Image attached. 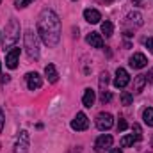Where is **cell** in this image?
I'll list each match as a JSON object with an SVG mask.
<instances>
[{
  "label": "cell",
  "mask_w": 153,
  "mask_h": 153,
  "mask_svg": "<svg viewBox=\"0 0 153 153\" xmlns=\"http://www.w3.org/2000/svg\"><path fill=\"white\" fill-rule=\"evenodd\" d=\"M38 34L46 46H55L61 39V20L52 9H43L38 18Z\"/></svg>",
  "instance_id": "6da1fadb"
},
{
  "label": "cell",
  "mask_w": 153,
  "mask_h": 153,
  "mask_svg": "<svg viewBox=\"0 0 153 153\" xmlns=\"http://www.w3.org/2000/svg\"><path fill=\"white\" fill-rule=\"evenodd\" d=\"M18 39H20V23H18V20L11 18L9 23L5 25L4 36H2V50L7 53L13 46H16Z\"/></svg>",
  "instance_id": "7a4b0ae2"
},
{
  "label": "cell",
  "mask_w": 153,
  "mask_h": 153,
  "mask_svg": "<svg viewBox=\"0 0 153 153\" xmlns=\"http://www.w3.org/2000/svg\"><path fill=\"white\" fill-rule=\"evenodd\" d=\"M25 39V52L30 59H38L39 57V41H38V34H34V30H27L23 34Z\"/></svg>",
  "instance_id": "3957f363"
},
{
  "label": "cell",
  "mask_w": 153,
  "mask_h": 153,
  "mask_svg": "<svg viewBox=\"0 0 153 153\" xmlns=\"http://www.w3.org/2000/svg\"><path fill=\"white\" fill-rule=\"evenodd\" d=\"M123 25L128 27L126 30H132V32H134V29H139V27L143 25V14L137 13V11L128 13V14L125 16V20H123Z\"/></svg>",
  "instance_id": "277c9868"
},
{
  "label": "cell",
  "mask_w": 153,
  "mask_h": 153,
  "mask_svg": "<svg viewBox=\"0 0 153 153\" xmlns=\"http://www.w3.org/2000/svg\"><path fill=\"white\" fill-rule=\"evenodd\" d=\"M13 153H29V132L27 130H22L20 132Z\"/></svg>",
  "instance_id": "5b68a950"
},
{
  "label": "cell",
  "mask_w": 153,
  "mask_h": 153,
  "mask_svg": "<svg viewBox=\"0 0 153 153\" xmlns=\"http://www.w3.org/2000/svg\"><path fill=\"white\" fill-rule=\"evenodd\" d=\"M112 123H114V117H112V114H109V112H100L98 117H96V128L100 132L109 130L112 126Z\"/></svg>",
  "instance_id": "8992f818"
},
{
  "label": "cell",
  "mask_w": 153,
  "mask_h": 153,
  "mask_svg": "<svg viewBox=\"0 0 153 153\" xmlns=\"http://www.w3.org/2000/svg\"><path fill=\"white\" fill-rule=\"evenodd\" d=\"M130 82V75L125 68H117L116 70V78H114V87L117 89H125Z\"/></svg>",
  "instance_id": "52a82bcc"
},
{
  "label": "cell",
  "mask_w": 153,
  "mask_h": 153,
  "mask_svg": "<svg viewBox=\"0 0 153 153\" xmlns=\"http://www.w3.org/2000/svg\"><path fill=\"white\" fill-rule=\"evenodd\" d=\"M112 135H109V134H103V135H100L98 139H96V143H94V150L98 153H103L105 150H109L111 146H112Z\"/></svg>",
  "instance_id": "ba28073f"
},
{
  "label": "cell",
  "mask_w": 153,
  "mask_h": 153,
  "mask_svg": "<svg viewBox=\"0 0 153 153\" xmlns=\"http://www.w3.org/2000/svg\"><path fill=\"white\" fill-rule=\"evenodd\" d=\"M18 59H20V48H18V46H13V48L5 53V64H7V68L14 70V68L18 66Z\"/></svg>",
  "instance_id": "9c48e42d"
},
{
  "label": "cell",
  "mask_w": 153,
  "mask_h": 153,
  "mask_svg": "<svg viewBox=\"0 0 153 153\" xmlns=\"http://www.w3.org/2000/svg\"><path fill=\"white\" fill-rule=\"evenodd\" d=\"M87 126H89V119H87V116L84 114V112H78V114L75 116V119L71 121V128L76 130V132L87 130Z\"/></svg>",
  "instance_id": "30bf717a"
},
{
  "label": "cell",
  "mask_w": 153,
  "mask_h": 153,
  "mask_svg": "<svg viewBox=\"0 0 153 153\" xmlns=\"http://www.w3.org/2000/svg\"><path fill=\"white\" fill-rule=\"evenodd\" d=\"M25 80H27V87H29L30 91H36V89H39V87L43 85V78H41L36 71H34V73H32V71L27 73V75H25Z\"/></svg>",
  "instance_id": "8fae6325"
},
{
  "label": "cell",
  "mask_w": 153,
  "mask_h": 153,
  "mask_svg": "<svg viewBox=\"0 0 153 153\" xmlns=\"http://www.w3.org/2000/svg\"><path fill=\"white\" fill-rule=\"evenodd\" d=\"M148 64V59H146V55L144 53H134L132 57H130V66L134 68V70H141V68H144Z\"/></svg>",
  "instance_id": "7c38bea8"
},
{
  "label": "cell",
  "mask_w": 153,
  "mask_h": 153,
  "mask_svg": "<svg viewBox=\"0 0 153 153\" xmlns=\"http://www.w3.org/2000/svg\"><path fill=\"white\" fill-rule=\"evenodd\" d=\"M84 18H85L87 23H100L102 14H100V11H96V9H85V11H84Z\"/></svg>",
  "instance_id": "4fadbf2b"
},
{
  "label": "cell",
  "mask_w": 153,
  "mask_h": 153,
  "mask_svg": "<svg viewBox=\"0 0 153 153\" xmlns=\"http://www.w3.org/2000/svg\"><path fill=\"white\" fill-rule=\"evenodd\" d=\"M85 41H87L93 48H102V46H103V38H102V34H98V32H91V34H87Z\"/></svg>",
  "instance_id": "5bb4252c"
},
{
  "label": "cell",
  "mask_w": 153,
  "mask_h": 153,
  "mask_svg": "<svg viewBox=\"0 0 153 153\" xmlns=\"http://www.w3.org/2000/svg\"><path fill=\"white\" fill-rule=\"evenodd\" d=\"M94 100H96V94H94V91L89 87V89H85V93H84V98H82V103H84V107H87V109H91L93 105H94Z\"/></svg>",
  "instance_id": "9a60e30c"
},
{
  "label": "cell",
  "mask_w": 153,
  "mask_h": 153,
  "mask_svg": "<svg viewBox=\"0 0 153 153\" xmlns=\"http://www.w3.org/2000/svg\"><path fill=\"white\" fill-rule=\"evenodd\" d=\"M45 75H46V78H48V82H52V84H55L57 78H59V73H57V70H55L53 64H46V68H45Z\"/></svg>",
  "instance_id": "2e32d148"
},
{
  "label": "cell",
  "mask_w": 153,
  "mask_h": 153,
  "mask_svg": "<svg viewBox=\"0 0 153 153\" xmlns=\"http://www.w3.org/2000/svg\"><path fill=\"white\" fill-rule=\"evenodd\" d=\"M146 84H148L146 82V75H137L134 78V93H141Z\"/></svg>",
  "instance_id": "e0dca14e"
},
{
  "label": "cell",
  "mask_w": 153,
  "mask_h": 153,
  "mask_svg": "<svg viewBox=\"0 0 153 153\" xmlns=\"http://www.w3.org/2000/svg\"><path fill=\"white\" fill-rule=\"evenodd\" d=\"M102 34H105V38H111V36L114 34V25H112L109 20H105V22L102 23Z\"/></svg>",
  "instance_id": "ac0fdd59"
},
{
  "label": "cell",
  "mask_w": 153,
  "mask_h": 153,
  "mask_svg": "<svg viewBox=\"0 0 153 153\" xmlns=\"http://www.w3.org/2000/svg\"><path fill=\"white\" fill-rule=\"evenodd\" d=\"M143 119H144V123H146L148 126H153V107L144 109V112H143Z\"/></svg>",
  "instance_id": "d6986e66"
},
{
  "label": "cell",
  "mask_w": 153,
  "mask_h": 153,
  "mask_svg": "<svg viewBox=\"0 0 153 153\" xmlns=\"http://www.w3.org/2000/svg\"><path fill=\"white\" fill-rule=\"evenodd\" d=\"M135 141H137V139L134 137V134H128V135H125V137L121 139V146H123V148H128V146H132Z\"/></svg>",
  "instance_id": "ffe728a7"
},
{
  "label": "cell",
  "mask_w": 153,
  "mask_h": 153,
  "mask_svg": "<svg viewBox=\"0 0 153 153\" xmlns=\"http://www.w3.org/2000/svg\"><path fill=\"white\" fill-rule=\"evenodd\" d=\"M112 100V94H111V91H107V89H102V93H100V102L105 105V103H109Z\"/></svg>",
  "instance_id": "44dd1931"
},
{
  "label": "cell",
  "mask_w": 153,
  "mask_h": 153,
  "mask_svg": "<svg viewBox=\"0 0 153 153\" xmlns=\"http://www.w3.org/2000/svg\"><path fill=\"white\" fill-rule=\"evenodd\" d=\"M132 100H134L132 93H128V91H123V93H121V102H123V105H130Z\"/></svg>",
  "instance_id": "7402d4cb"
},
{
  "label": "cell",
  "mask_w": 153,
  "mask_h": 153,
  "mask_svg": "<svg viewBox=\"0 0 153 153\" xmlns=\"http://www.w3.org/2000/svg\"><path fill=\"white\" fill-rule=\"evenodd\" d=\"M107 84H109V73L107 71H102L100 73V87L102 89H107Z\"/></svg>",
  "instance_id": "603a6c76"
},
{
  "label": "cell",
  "mask_w": 153,
  "mask_h": 153,
  "mask_svg": "<svg viewBox=\"0 0 153 153\" xmlns=\"http://www.w3.org/2000/svg\"><path fill=\"white\" fill-rule=\"evenodd\" d=\"M132 130L135 132V134H134V137H135L137 141H141V139H143V130H141V126H139L137 123H134V126H132Z\"/></svg>",
  "instance_id": "cb8c5ba5"
},
{
  "label": "cell",
  "mask_w": 153,
  "mask_h": 153,
  "mask_svg": "<svg viewBox=\"0 0 153 153\" xmlns=\"http://www.w3.org/2000/svg\"><path fill=\"white\" fill-rule=\"evenodd\" d=\"M34 0H14V5H16V9H23V7H27V5H30Z\"/></svg>",
  "instance_id": "d4e9b609"
},
{
  "label": "cell",
  "mask_w": 153,
  "mask_h": 153,
  "mask_svg": "<svg viewBox=\"0 0 153 153\" xmlns=\"http://www.w3.org/2000/svg\"><path fill=\"white\" fill-rule=\"evenodd\" d=\"M126 128H128V123L123 117H119V121H117V132H125Z\"/></svg>",
  "instance_id": "484cf974"
},
{
  "label": "cell",
  "mask_w": 153,
  "mask_h": 153,
  "mask_svg": "<svg viewBox=\"0 0 153 153\" xmlns=\"http://www.w3.org/2000/svg\"><path fill=\"white\" fill-rule=\"evenodd\" d=\"M144 45H146V48L153 53V38H146L144 39Z\"/></svg>",
  "instance_id": "4316f807"
},
{
  "label": "cell",
  "mask_w": 153,
  "mask_h": 153,
  "mask_svg": "<svg viewBox=\"0 0 153 153\" xmlns=\"http://www.w3.org/2000/svg\"><path fill=\"white\" fill-rule=\"evenodd\" d=\"M4 123H5V117H4V112H2V109H0V132L4 130Z\"/></svg>",
  "instance_id": "83f0119b"
},
{
  "label": "cell",
  "mask_w": 153,
  "mask_h": 153,
  "mask_svg": "<svg viewBox=\"0 0 153 153\" xmlns=\"http://www.w3.org/2000/svg\"><path fill=\"white\" fill-rule=\"evenodd\" d=\"M9 82V75H2L0 73V84H7Z\"/></svg>",
  "instance_id": "f1b7e54d"
},
{
  "label": "cell",
  "mask_w": 153,
  "mask_h": 153,
  "mask_svg": "<svg viewBox=\"0 0 153 153\" xmlns=\"http://www.w3.org/2000/svg\"><path fill=\"white\" fill-rule=\"evenodd\" d=\"M146 82H148V84H150V82H153V70L148 73V75H146Z\"/></svg>",
  "instance_id": "f546056e"
},
{
  "label": "cell",
  "mask_w": 153,
  "mask_h": 153,
  "mask_svg": "<svg viewBox=\"0 0 153 153\" xmlns=\"http://www.w3.org/2000/svg\"><path fill=\"white\" fill-rule=\"evenodd\" d=\"M111 153H123L121 148H114V150H111Z\"/></svg>",
  "instance_id": "4dcf8cb0"
},
{
  "label": "cell",
  "mask_w": 153,
  "mask_h": 153,
  "mask_svg": "<svg viewBox=\"0 0 153 153\" xmlns=\"http://www.w3.org/2000/svg\"><path fill=\"white\" fill-rule=\"evenodd\" d=\"M102 2H107V4H112V0H102Z\"/></svg>",
  "instance_id": "1f68e13d"
},
{
  "label": "cell",
  "mask_w": 153,
  "mask_h": 153,
  "mask_svg": "<svg viewBox=\"0 0 153 153\" xmlns=\"http://www.w3.org/2000/svg\"><path fill=\"white\" fill-rule=\"evenodd\" d=\"M0 73H2V64H0Z\"/></svg>",
  "instance_id": "d6a6232c"
},
{
  "label": "cell",
  "mask_w": 153,
  "mask_h": 153,
  "mask_svg": "<svg viewBox=\"0 0 153 153\" xmlns=\"http://www.w3.org/2000/svg\"><path fill=\"white\" fill-rule=\"evenodd\" d=\"M0 34H2V32H0Z\"/></svg>",
  "instance_id": "836d02e7"
},
{
  "label": "cell",
  "mask_w": 153,
  "mask_h": 153,
  "mask_svg": "<svg viewBox=\"0 0 153 153\" xmlns=\"http://www.w3.org/2000/svg\"><path fill=\"white\" fill-rule=\"evenodd\" d=\"M0 2H2V0H0Z\"/></svg>",
  "instance_id": "e575fe53"
},
{
  "label": "cell",
  "mask_w": 153,
  "mask_h": 153,
  "mask_svg": "<svg viewBox=\"0 0 153 153\" xmlns=\"http://www.w3.org/2000/svg\"><path fill=\"white\" fill-rule=\"evenodd\" d=\"M148 153H150V152H148Z\"/></svg>",
  "instance_id": "d590c367"
}]
</instances>
